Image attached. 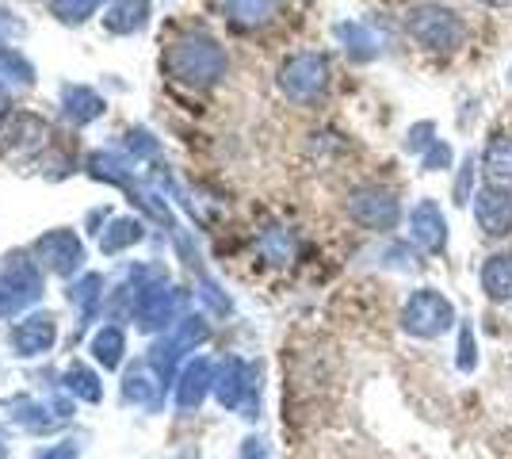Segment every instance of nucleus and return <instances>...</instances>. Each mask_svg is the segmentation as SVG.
Returning <instances> with one entry per match:
<instances>
[{
	"instance_id": "nucleus-13",
	"label": "nucleus",
	"mask_w": 512,
	"mask_h": 459,
	"mask_svg": "<svg viewBox=\"0 0 512 459\" xmlns=\"http://www.w3.org/2000/svg\"><path fill=\"white\" fill-rule=\"evenodd\" d=\"M509 85H512V66H509Z\"/></svg>"
},
{
	"instance_id": "nucleus-1",
	"label": "nucleus",
	"mask_w": 512,
	"mask_h": 459,
	"mask_svg": "<svg viewBox=\"0 0 512 459\" xmlns=\"http://www.w3.org/2000/svg\"><path fill=\"white\" fill-rule=\"evenodd\" d=\"M406 27L409 35L425 46V50H432V54H455L459 46L467 43V23H463V16L455 8H448V4H436V0H425V4L409 8Z\"/></svg>"
},
{
	"instance_id": "nucleus-2",
	"label": "nucleus",
	"mask_w": 512,
	"mask_h": 459,
	"mask_svg": "<svg viewBox=\"0 0 512 459\" xmlns=\"http://www.w3.org/2000/svg\"><path fill=\"white\" fill-rule=\"evenodd\" d=\"M402 322H406V329L409 333H417V337H440V333L455 322V310H451V303L440 295V291L425 287V291H417V295L406 303Z\"/></svg>"
},
{
	"instance_id": "nucleus-3",
	"label": "nucleus",
	"mask_w": 512,
	"mask_h": 459,
	"mask_svg": "<svg viewBox=\"0 0 512 459\" xmlns=\"http://www.w3.org/2000/svg\"><path fill=\"white\" fill-rule=\"evenodd\" d=\"M474 222L486 238L512 234V188H482L474 192Z\"/></svg>"
},
{
	"instance_id": "nucleus-6",
	"label": "nucleus",
	"mask_w": 512,
	"mask_h": 459,
	"mask_svg": "<svg viewBox=\"0 0 512 459\" xmlns=\"http://www.w3.org/2000/svg\"><path fill=\"white\" fill-rule=\"evenodd\" d=\"M325 62L318 54H302L295 62H287L283 69V88L295 96V100H314L321 88H325Z\"/></svg>"
},
{
	"instance_id": "nucleus-7",
	"label": "nucleus",
	"mask_w": 512,
	"mask_h": 459,
	"mask_svg": "<svg viewBox=\"0 0 512 459\" xmlns=\"http://www.w3.org/2000/svg\"><path fill=\"white\" fill-rule=\"evenodd\" d=\"M482 176L490 188H512V134H493L482 153Z\"/></svg>"
},
{
	"instance_id": "nucleus-10",
	"label": "nucleus",
	"mask_w": 512,
	"mask_h": 459,
	"mask_svg": "<svg viewBox=\"0 0 512 459\" xmlns=\"http://www.w3.org/2000/svg\"><path fill=\"white\" fill-rule=\"evenodd\" d=\"M451 165V146L448 142H432V150L425 153V169L436 173V169H448Z\"/></svg>"
},
{
	"instance_id": "nucleus-9",
	"label": "nucleus",
	"mask_w": 512,
	"mask_h": 459,
	"mask_svg": "<svg viewBox=\"0 0 512 459\" xmlns=\"http://www.w3.org/2000/svg\"><path fill=\"white\" fill-rule=\"evenodd\" d=\"M474 173H478V157H467L459 165V176H455V203L474 199Z\"/></svg>"
},
{
	"instance_id": "nucleus-12",
	"label": "nucleus",
	"mask_w": 512,
	"mask_h": 459,
	"mask_svg": "<svg viewBox=\"0 0 512 459\" xmlns=\"http://www.w3.org/2000/svg\"><path fill=\"white\" fill-rule=\"evenodd\" d=\"M482 4H493V8H501V4H509V0H482Z\"/></svg>"
},
{
	"instance_id": "nucleus-11",
	"label": "nucleus",
	"mask_w": 512,
	"mask_h": 459,
	"mask_svg": "<svg viewBox=\"0 0 512 459\" xmlns=\"http://www.w3.org/2000/svg\"><path fill=\"white\" fill-rule=\"evenodd\" d=\"M428 134H432V123H421V127H413V131H409V150H432V138H428Z\"/></svg>"
},
{
	"instance_id": "nucleus-5",
	"label": "nucleus",
	"mask_w": 512,
	"mask_h": 459,
	"mask_svg": "<svg viewBox=\"0 0 512 459\" xmlns=\"http://www.w3.org/2000/svg\"><path fill=\"white\" fill-rule=\"evenodd\" d=\"M409 230H413V241L425 253H444L448 249V219H444V211L432 199H421L409 211Z\"/></svg>"
},
{
	"instance_id": "nucleus-8",
	"label": "nucleus",
	"mask_w": 512,
	"mask_h": 459,
	"mask_svg": "<svg viewBox=\"0 0 512 459\" xmlns=\"http://www.w3.org/2000/svg\"><path fill=\"white\" fill-rule=\"evenodd\" d=\"M482 291L493 303H509L512 299V253H493L482 264Z\"/></svg>"
},
{
	"instance_id": "nucleus-4",
	"label": "nucleus",
	"mask_w": 512,
	"mask_h": 459,
	"mask_svg": "<svg viewBox=\"0 0 512 459\" xmlns=\"http://www.w3.org/2000/svg\"><path fill=\"white\" fill-rule=\"evenodd\" d=\"M352 215L371 230H394L402 207H398L394 192H386V188H360V192H352Z\"/></svg>"
}]
</instances>
